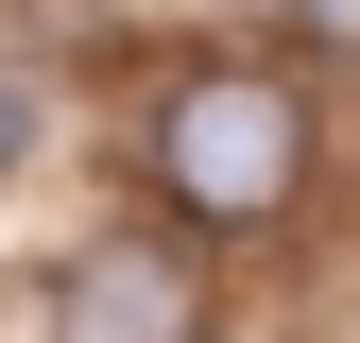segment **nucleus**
I'll list each match as a JSON object with an SVG mask.
<instances>
[{"instance_id": "nucleus-3", "label": "nucleus", "mask_w": 360, "mask_h": 343, "mask_svg": "<svg viewBox=\"0 0 360 343\" xmlns=\"http://www.w3.org/2000/svg\"><path fill=\"white\" fill-rule=\"evenodd\" d=\"M34 155V103H18V69H0V172H18Z\"/></svg>"}, {"instance_id": "nucleus-4", "label": "nucleus", "mask_w": 360, "mask_h": 343, "mask_svg": "<svg viewBox=\"0 0 360 343\" xmlns=\"http://www.w3.org/2000/svg\"><path fill=\"white\" fill-rule=\"evenodd\" d=\"M292 18H309V34H326V52H360V0H292Z\"/></svg>"}, {"instance_id": "nucleus-1", "label": "nucleus", "mask_w": 360, "mask_h": 343, "mask_svg": "<svg viewBox=\"0 0 360 343\" xmlns=\"http://www.w3.org/2000/svg\"><path fill=\"white\" fill-rule=\"evenodd\" d=\"M155 172H172V206H189V224H275L292 172H309V103H292L275 69H206V86H172Z\"/></svg>"}, {"instance_id": "nucleus-2", "label": "nucleus", "mask_w": 360, "mask_h": 343, "mask_svg": "<svg viewBox=\"0 0 360 343\" xmlns=\"http://www.w3.org/2000/svg\"><path fill=\"white\" fill-rule=\"evenodd\" d=\"M206 326V292L172 275L155 240H103V257H69V343H189Z\"/></svg>"}]
</instances>
